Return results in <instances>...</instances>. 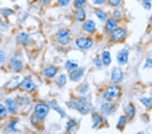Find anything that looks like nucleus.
Masks as SVG:
<instances>
[{
    "label": "nucleus",
    "instance_id": "obj_32",
    "mask_svg": "<svg viewBox=\"0 0 152 134\" xmlns=\"http://www.w3.org/2000/svg\"><path fill=\"white\" fill-rule=\"evenodd\" d=\"M144 68H152V59L148 58L146 61Z\"/></svg>",
    "mask_w": 152,
    "mask_h": 134
},
{
    "label": "nucleus",
    "instance_id": "obj_22",
    "mask_svg": "<svg viewBox=\"0 0 152 134\" xmlns=\"http://www.w3.org/2000/svg\"><path fill=\"white\" fill-rule=\"evenodd\" d=\"M140 101L146 107H150L152 106V98L151 97H143L140 99Z\"/></svg>",
    "mask_w": 152,
    "mask_h": 134
},
{
    "label": "nucleus",
    "instance_id": "obj_40",
    "mask_svg": "<svg viewBox=\"0 0 152 134\" xmlns=\"http://www.w3.org/2000/svg\"><path fill=\"white\" fill-rule=\"evenodd\" d=\"M48 1H49V0H41V3L42 4H45V3H47Z\"/></svg>",
    "mask_w": 152,
    "mask_h": 134
},
{
    "label": "nucleus",
    "instance_id": "obj_10",
    "mask_svg": "<svg viewBox=\"0 0 152 134\" xmlns=\"http://www.w3.org/2000/svg\"><path fill=\"white\" fill-rule=\"evenodd\" d=\"M122 72L120 68H115L111 72V81L114 83H118L122 79Z\"/></svg>",
    "mask_w": 152,
    "mask_h": 134
},
{
    "label": "nucleus",
    "instance_id": "obj_26",
    "mask_svg": "<svg viewBox=\"0 0 152 134\" xmlns=\"http://www.w3.org/2000/svg\"><path fill=\"white\" fill-rule=\"evenodd\" d=\"M93 127H95L96 126L98 125V124L99 123L100 121H101V119H100V117L97 114H93Z\"/></svg>",
    "mask_w": 152,
    "mask_h": 134
},
{
    "label": "nucleus",
    "instance_id": "obj_33",
    "mask_svg": "<svg viewBox=\"0 0 152 134\" xmlns=\"http://www.w3.org/2000/svg\"><path fill=\"white\" fill-rule=\"evenodd\" d=\"M108 1L111 5L116 6V5H118L120 3L121 0H108Z\"/></svg>",
    "mask_w": 152,
    "mask_h": 134
},
{
    "label": "nucleus",
    "instance_id": "obj_35",
    "mask_svg": "<svg viewBox=\"0 0 152 134\" xmlns=\"http://www.w3.org/2000/svg\"><path fill=\"white\" fill-rule=\"evenodd\" d=\"M94 63H95V66H97V67H100L101 66V64H102V62H101V60H100L99 58H97L95 60V61H94Z\"/></svg>",
    "mask_w": 152,
    "mask_h": 134
},
{
    "label": "nucleus",
    "instance_id": "obj_31",
    "mask_svg": "<svg viewBox=\"0 0 152 134\" xmlns=\"http://www.w3.org/2000/svg\"><path fill=\"white\" fill-rule=\"evenodd\" d=\"M125 122H126V118H125L124 116H121L120 119H119L118 123V125H117V127H122V126L124 125Z\"/></svg>",
    "mask_w": 152,
    "mask_h": 134
},
{
    "label": "nucleus",
    "instance_id": "obj_9",
    "mask_svg": "<svg viewBox=\"0 0 152 134\" xmlns=\"http://www.w3.org/2000/svg\"><path fill=\"white\" fill-rule=\"evenodd\" d=\"M126 35V31L122 28H118V29L114 30L113 31L112 35H111V39L113 41H118L121 39H122Z\"/></svg>",
    "mask_w": 152,
    "mask_h": 134
},
{
    "label": "nucleus",
    "instance_id": "obj_27",
    "mask_svg": "<svg viewBox=\"0 0 152 134\" xmlns=\"http://www.w3.org/2000/svg\"><path fill=\"white\" fill-rule=\"evenodd\" d=\"M50 104L51 105V106L53 107V108L55 109V110H56L57 111V112H58L59 113L61 114V117H63V116H64V112H63V111H62V110H60V108H59L58 107H57V104H56V103H55V102H52L50 103Z\"/></svg>",
    "mask_w": 152,
    "mask_h": 134
},
{
    "label": "nucleus",
    "instance_id": "obj_37",
    "mask_svg": "<svg viewBox=\"0 0 152 134\" xmlns=\"http://www.w3.org/2000/svg\"><path fill=\"white\" fill-rule=\"evenodd\" d=\"M1 12H2V14L3 15H9L11 14V11L10 10V9H9L7 8H5V9H3L2 11H1Z\"/></svg>",
    "mask_w": 152,
    "mask_h": 134
},
{
    "label": "nucleus",
    "instance_id": "obj_25",
    "mask_svg": "<svg viewBox=\"0 0 152 134\" xmlns=\"http://www.w3.org/2000/svg\"><path fill=\"white\" fill-rule=\"evenodd\" d=\"M85 3V0H75L74 2V7H77V8H80L82 7Z\"/></svg>",
    "mask_w": 152,
    "mask_h": 134
},
{
    "label": "nucleus",
    "instance_id": "obj_36",
    "mask_svg": "<svg viewBox=\"0 0 152 134\" xmlns=\"http://www.w3.org/2000/svg\"><path fill=\"white\" fill-rule=\"evenodd\" d=\"M5 59V53L3 51H0V63H2Z\"/></svg>",
    "mask_w": 152,
    "mask_h": 134
},
{
    "label": "nucleus",
    "instance_id": "obj_8",
    "mask_svg": "<svg viewBox=\"0 0 152 134\" xmlns=\"http://www.w3.org/2000/svg\"><path fill=\"white\" fill-rule=\"evenodd\" d=\"M84 74V69L83 68H77L75 69L74 71H72L70 74V79L73 81H78L80 79L82 75Z\"/></svg>",
    "mask_w": 152,
    "mask_h": 134
},
{
    "label": "nucleus",
    "instance_id": "obj_23",
    "mask_svg": "<svg viewBox=\"0 0 152 134\" xmlns=\"http://www.w3.org/2000/svg\"><path fill=\"white\" fill-rule=\"evenodd\" d=\"M95 14L101 21H104L106 18V15L103 11L100 10V9H97L95 11Z\"/></svg>",
    "mask_w": 152,
    "mask_h": 134
},
{
    "label": "nucleus",
    "instance_id": "obj_34",
    "mask_svg": "<svg viewBox=\"0 0 152 134\" xmlns=\"http://www.w3.org/2000/svg\"><path fill=\"white\" fill-rule=\"evenodd\" d=\"M143 5V7L147 9H149L151 7V4L149 1H144Z\"/></svg>",
    "mask_w": 152,
    "mask_h": 134
},
{
    "label": "nucleus",
    "instance_id": "obj_18",
    "mask_svg": "<svg viewBox=\"0 0 152 134\" xmlns=\"http://www.w3.org/2000/svg\"><path fill=\"white\" fill-rule=\"evenodd\" d=\"M86 16L85 12L83 10V9H79V10L77 11L75 14V18L78 21H82L84 20Z\"/></svg>",
    "mask_w": 152,
    "mask_h": 134
},
{
    "label": "nucleus",
    "instance_id": "obj_39",
    "mask_svg": "<svg viewBox=\"0 0 152 134\" xmlns=\"http://www.w3.org/2000/svg\"><path fill=\"white\" fill-rule=\"evenodd\" d=\"M113 15H114V16L116 17V18H120L121 17V13L119 12V11H115V12H113Z\"/></svg>",
    "mask_w": 152,
    "mask_h": 134
},
{
    "label": "nucleus",
    "instance_id": "obj_19",
    "mask_svg": "<svg viewBox=\"0 0 152 134\" xmlns=\"http://www.w3.org/2000/svg\"><path fill=\"white\" fill-rule=\"evenodd\" d=\"M57 84L59 87H63L66 83V76L64 74H61L57 79Z\"/></svg>",
    "mask_w": 152,
    "mask_h": 134
},
{
    "label": "nucleus",
    "instance_id": "obj_13",
    "mask_svg": "<svg viewBox=\"0 0 152 134\" xmlns=\"http://www.w3.org/2000/svg\"><path fill=\"white\" fill-rule=\"evenodd\" d=\"M11 66L15 71H20L22 70L23 66L22 62L16 58H14L11 60Z\"/></svg>",
    "mask_w": 152,
    "mask_h": 134
},
{
    "label": "nucleus",
    "instance_id": "obj_16",
    "mask_svg": "<svg viewBox=\"0 0 152 134\" xmlns=\"http://www.w3.org/2000/svg\"><path fill=\"white\" fill-rule=\"evenodd\" d=\"M17 39H18V41L20 43L25 44L27 43L28 40V36L25 32H20L18 35V37H17Z\"/></svg>",
    "mask_w": 152,
    "mask_h": 134
},
{
    "label": "nucleus",
    "instance_id": "obj_17",
    "mask_svg": "<svg viewBox=\"0 0 152 134\" xmlns=\"http://www.w3.org/2000/svg\"><path fill=\"white\" fill-rule=\"evenodd\" d=\"M102 56H103V64H104L105 65H106V66L110 64L111 56H110V53H109V51H103Z\"/></svg>",
    "mask_w": 152,
    "mask_h": 134
},
{
    "label": "nucleus",
    "instance_id": "obj_41",
    "mask_svg": "<svg viewBox=\"0 0 152 134\" xmlns=\"http://www.w3.org/2000/svg\"><path fill=\"white\" fill-rule=\"evenodd\" d=\"M144 1H149V0H144Z\"/></svg>",
    "mask_w": 152,
    "mask_h": 134
},
{
    "label": "nucleus",
    "instance_id": "obj_20",
    "mask_svg": "<svg viewBox=\"0 0 152 134\" xmlns=\"http://www.w3.org/2000/svg\"><path fill=\"white\" fill-rule=\"evenodd\" d=\"M134 113H135V109H134V108L132 105H129V106L126 108V114L128 117H133Z\"/></svg>",
    "mask_w": 152,
    "mask_h": 134
},
{
    "label": "nucleus",
    "instance_id": "obj_1",
    "mask_svg": "<svg viewBox=\"0 0 152 134\" xmlns=\"http://www.w3.org/2000/svg\"><path fill=\"white\" fill-rule=\"evenodd\" d=\"M67 104H69V107H70V108L76 109V110L79 111L80 113L84 114H87L90 110L88 104L86 102H83V101H80L78 102H71L67 103Z\"/></svg>",
    "mask_w": 152,
    "mask_h": 134
},
{
    "label": "nucleus",
    "instance_id": "obj_29",
    "mask_svg": "<svg viewBox=\"0 0 152 134\" xmlns=\"http://www.w3.org/2000/svg\"><path fill=\"white\" fill-rule=\"evenodd\" d=\"M75 128V124L74 122L70 121L67 123V130L68 131H72Z\"/></svg>",
    "mask_w": 152,
    "mask_h": 134
},
{
    "label": "nucleus",
    "instance_id": "obj_24",
    "mask_svg": "<svg viewBox=\"0 0 152 134\" xmlns=\"http://www.w3.org/2000/svg\"><path fill=\"white\" fill-rule=\"evenodd\" d=\"M111 108H112V106H111V104H108V103H105V104L102 105V107H101V110L105 113H108V112H110Z\"/></svg>",
    "mask_w": 152,
    "mask_h": 134
},
{
    "label": "nucleus",
    "instance_id": "obj_14",
    "mask_svg": "<svg viewBox=\"0 0 152 134\" xmlns=\"http://www.w3.org/2000/svg\"><path fill=\"white\" fill-rule=\"evenodd\" d=\"M43 72L46 76H47V77H49V78H51V77H53V76L56 74L57 69L53 66H49V67H47V68H46L44 70Z\"/></svg>",
    "mask_w": 152,
    "mask_h": 134
},
{
    "label": "nucleus",
    "instance_id": "obj_12",
    "mask_svg": "<svg viewBox=\"0 0 152 134\" xmlns=\"http://www.w3.org/2000/svg\"><path fill=\"white\" fill-rule=\"evenodd\" d=\"M5 105H6L7 109L10 112H14L16 110L17 106L16 104L14 99L8 98L5 100Z\"/></svg>",
    "mask_w": 152,
    "mask_h": 134
},
{
    "label": "nucleus",
    "instance_id": "obj_6",
    "mask_svg": "<svg viewBox=\"0 0 152 134\" xmlns=\"http://www.w3.org/2000/svg\"><path fill=\"white\" fill-rule=\"evenodd\" d=\"M76 45L78 47H79L81 49H88L91 46L92 44V41L88 38H85V37H81L79 38L76 40Z\"/></svg>",
    "mask_w": 152,
    "mask_h": 134
},
{
    "label": "nucleus",
    "instance_id": "obj_28",
    "mask_svg": "<svg viewBox=\"0 0 152 134\" xmlns=\"http://www.w3.org/2000/svg\"><path fill=\"white\" fill-rule=\"evenodd\" d=\"M6 116V110L4 106L0 104V118H4Z\"/></svg>",
    "mask_w": 152,
    "mask_h": 134
},
{
    "label": "nucleus",
    "instance_id": "obj_15",
    "mask_svg": "<svg viewBox=\"0 0 152 134\" xmlns=\"http://www.w3.org/2000/svg\"><path fill=\"white\" fill-rule=\"evenodd\" d=\"M117 26L116 20L113 19H109L106 23V30L108 32H111L116 29Z\"/></svg>",
    "mask_w": 152,
    "mask_h": 134
},
{
    "label": "nucleus",
    "instance_id": "obj_3",
    "mask_svg": "<svg viewBox=\"0 0 152 134\" xmlns=\"http://www.w3.org/2000/svg\"><path fill=\"white\" fill-rule=\"evenodd\" d=\"M49 112V107L47 105L44 104H39L36 105L35 108V114L39 118H44Z\"/></svg>",
    "mask_w": 152,
    "mask_h": 134
},
{
    "label": "nucleus",
    "instance_id": "obj_30",
    "mask_svg": "<svg viewBox=\"0 0 152 134\" xmlns=\"http://www.w3.org/2000/svg\"><path fill=\"white\" fill-rule=\"evenodd\" d=\"M57 3L61 6H67L70 3V0H57Z\"/></svg>",
    "mask_w": 152,
    "mask_h": 134
},
{
    "label": "nucleus",
    "instance_id": "obj_21",
    "mask_svg": "<svg viewBox=\"0 0 152 134\" xmlns=\"http://www.w3.org/2000/svg\"><path fill=\"white\" fill-rule=\"evenodd\" d=\"M66 67L68 70H74L77 68L78 64L72 60H68L66 63Z\"/></svg>",
    "mask_w": 152,
    "mask_h": 134
},
{
    "label": "nucleus",
    "instance_id": "obj_4",
    "mask_svg": "<svg viewBox=\"0 0 152 134\" xmlns=\"http://www.w3.org/2000/svg\"><path fill=\"white\" fill-rule=\"evenodd\" d=\"M57 39L58 40L59 43L62 44V45H66L69 43V40H70V36H69L68 32L66 30L61 29L59 30L57 32Z\"/></svg>",
    "mask_w": 152,
    "mask_h": 134
},
{
    "label": "nucleus",
    "instance_id": "obj_11",
    "mask_svg": "<svg viewBox=\"0 0 152 134\" xmlns=\"http://www.w3.org/2000/svg\"><path fill=\"white\" fill-rule=\"evenodd\" d=\"M83 29L86 32H93L95 30V24L94 23L93 21L87 20L83 24Z\"/></svg>",
    "mask_w": 152,
    "mask_h": 134
},
{
    "label": "nucleus",
    "instance_id": "obj_2",
    "mask_svg": "<svg viewBox=\"0 0 152 134\" xmlns=\"http://www.w3.org/2000/svg\"><path fill=\"white\" fill-rule=\"evenodd\" d=\"M120 93V88L116 85H112L107 88L104 93V97L107 99H111L118 97Z\"/></svg>",
    "mask_w": 152,
    "mask_h": 134
},
{
    "label": "nucleus",
    "instance_id": "obj_7",
    "mask_svg": "<svg viewBox=\"0 0 152 134\" xmlns=\"http://www.w3.org/2000/svg\"><path fill=\"white\" fill-rule=\"evenodd\" d=\"M128 51L127 49H122V50L118 53V55H117V60H118V62L120 63V64H126L128 61Z\"/></svg>",
    "mask_w": 152,
    "mask_h": 134
},
{
    "label": "nucleus",
    "instance_id": "obj_5",
    "mask_svg": "<svg viewBox=\"0 0 152 134\" xmlns=\"http://www.w3.org/2000/svg\"><path fill=\"white\" fill-rule=\"evenodd\" d=\"M20 86L22 89L27 91H32L36 89V85H34L33 81H32L31 79L30 78H25L23 81L21 82L20 84Z\"/></svg>",
    "mask_w": 152,
    "mask_h": 134
},
{
    "label": "nucleus",
    "instance_id": "obj_38",
    "mask_svg": "<svg viewBox=\"0 0 152 134\" xmlns=\"http://www.w3.org/2000/svg\"><path fill=\"white\" fill-rule=\"evenodd\" d=\"M105 0H93V3L95 4H102V3L104 2Z\"/></svg>",
    "mask_w": 152,
    "mask_h": 134
}]
</instances>
